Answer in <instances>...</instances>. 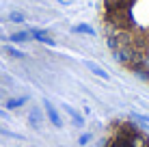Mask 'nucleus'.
<instances>
[{"instance_id": "obj_1", "label": "nucleus", "mask_w": 149, "mask_h": 147, "mask_svg": "<svg viewBox=\"0 0 149 147\" xmlns=\"http://www.w3.org/2000/svg\"><path fill=\"white\" fill-rule=\"evenodd\" d=\"M100 26L115 59L149 84V0H104Z\"/></svg>"}, {"instance_id": "obj_2", "label": "nucleus", "mask_w": 149, "mask_h": 147, "mask_svg": "<svg viewBox=\"0 0 149 147\" xmlns=\"http://www.w3.org/2000/svg\"><path fill=\"white\" fill-rule=\"evenodd\" d=\"M106 147H149V139L132 125H119L110 134Z\"/></svg>"}]
</instances>
